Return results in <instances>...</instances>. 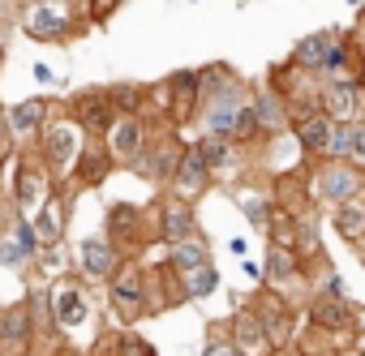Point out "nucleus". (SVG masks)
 Wrapping results in <instances>:
<instances>
[{
    "label": "nucleus",
    "instance_id": "44",
    "mask_svg": "<svg viewBox=\"0 0 365 356\" xmlns=\"http://www.w3.org/2000/svg\"><path fill=\"white\" fill-rule=\"evenodd\" d=\"M5 9H9V0H0V18H5Z\"/></svg>",
    "mask_w": 365,
    "mask_h": 356
},
{
    "label": "nucleus",
    "instance_id": "5",
    "mask_svg": "<svg viewBox=\"0 0 365 356\" xmlns=\"http://www.w3.org/2000/svg\"><path fill=\"white\" fill-rule=\"evenodd\" d=\"M43 296H48V313H52V326L61 330V339L82 335L86 326H95V300H91V288L78 275L52 279Z\"/></svg>",
    "mask_w": 365,
    "mask_h": 356
},
{
    "label": "nucleus",
    "instance_id": "41",
    "mask_svg": "<svg viewBox=\"0 0 365 356\" xmlns=\"http://www.w3.org/2000/svg\"><path fill=\"white\" fill-rule=\"evenodd\" d=\"M241 271H245L254 283H262V266H258V262H250V258H245V262H241Z\"/></svg>",
    "mask_w": 365,
    "mask_h": 356
},
{
    "label": "nucleus",
    "instance_id": "23",
    "mask_svg": "<svg viewBox=\"0 0 365 356\" xmlns=\"http://www.w3.org/2000/svg\"><path fill=\"white\" fill-rule=\"evenodd\" d=\"M163 262H168L180 279H190V275H198L202 266H211V249H207L202 236H190V241H180V245H168Z\"/></svg>",
    "mask_w": 365,
    "mask_h": 356
},
{
    "label": "nucleus",
    "instance_id": "27",
    "mask_svg": "<svg viewBox=\"0 0 365 356\" xmlns=\"http://www.w3.org/2000/svg\"><path fill=\"white\" fill-rule=\"evenodd\" d=\"M146 90L142 86H133V82H116V86H108V103H112V112L116 116H146Z\"/></svg>",
    "mask_w": 365,
    "mask_h": 356
},
{
    "label": "nucleus",
    "instance_id": "14",
    "mask_svg": "<svg viewBox=\"0 0 365 356\" xmlns=\"http://www.w3.org/2000/svg\"><path fill=\"white\" fill-rule=\"evenodd\" d=\"M224 330H228V339L237 343V352H241V356H275V352H279V347H275V339H271V330L262 326V318H258L254 300L237 305Z\"/></svg>",
    "mask_w": 365,
    "mask_h": 356
},
{
    "label": "nucleus",
    "instance_id": "9",
    "mask_svg": "<svg viewBox=\"0 0 365 356\" xmlns=\"http://www.w3.org/2000/svg\"><path fill=\"white\" fill-rule=\"evenodd\" d=\"M180 155H185V142H180V133H176L172 125H163V133L146 137V150H142V159L133 163V172L142 176V181L168 189V185H172V176H176Z\"/></svg>",
    "mask_w": 365,
    "mask_h": 356
},
{
    "label": "nucleus",
    "instance_id": "35",
    "mask_svg": "<svg viewBox=\"0 0 365 356\" xmlns=\"http://www.w3.org/2000/svg\"><path fill=\"white\" fill-rule=\"evenodd\" d=\"M348 163H356L365 172V116L352 125V146H348Z\"/></svg>",
    "mask_w": 365,
    "mask_h": 356
},
{
    "label": "nucleus",
    "instance_id": "19",
    "mask_svg": "<svg viewBox=\"0 0 365 356\" xmlns=\"http://www.w3.org/2000/svg\"><path fill=\"white\" fill-rule=\"evenodd\" d=\"M331 133H335V120L327 116V112H301L297 120H292V137H297V146H301V155H309L314 163L318 159H327V146H331Z\"/></svg>",
    "mask_w": 365,
    "mask_h": 356
},
{
    "label": "nucleus",
    "instance_id": "45",
    "mask_svg": "<svg viewBox=\"0 0 365 356\" xmlns=\"http://www.w3.org/2000/svg\"><path fill=\"white\" fill-rule=\"evenodd\" d=\"M348 5H356V9H361V5H365V0H348Z\"/></svg>",
    "mask_w": 365,
    "mask_h": 356
},
{
    "label": "nucleus",
    "instance_id": "25",
    "mask_svg": "<svg viewBox=\"0 0 365 356\" xmlns=\"http://www.w3.org/2000/svg\"><path fill=\"white\" fill-rule=\"evenodd\" d=\"M112 159H108V150H103V142L99 137H91V146H86V155H82V163H78V181L73 185H103L108 176H112Z\"/></svg>",
    "mask_w": 365,
    "mask_h": 356
},
{
    "label": "nucleus",
    "instance_id": "43",
    "mask_svg": "<svg viewBox=\"0 0 365 356\" xmlns=\"http://www.w3.org/2000/svg\"><path fill=\"white\" fill-rule=\"evenodd\" d=\"M275 356H305V352H292V347H279Z\"/></svg>",
    "mask_w": 365,
    "mask_h": 356
},
{
    "label": "nucleus",
    "instance_id": "26",
    "mask_svg": "<svg viewBox=\"0 0 365 356\" xmlns=\"http://www.w3.org/2000/svg\"><path fill=\"white\" fill-rule=\"evenodd\" d=\"M331 228H335L348 245L365 241V198H352V202L335 206V211H331Z\"/></svg>",
    "mask_w": 365,
    "mask_h": 356
},
{
    "label": "nucleus",
    "instance_id": "32",
    "mask_svg": "<svg viewBox=\"0 0 365 356\" xmlns=\"http://www.w3.org/2000/svg\"><path fill=\"white\" fill-rule=\"evenodd\" d=\"M125 0H82V22H108Z\"/></svg>",
    "mask_w": 365,
    "mask_h": 356
},
{
    "label": "nucleus",
    "instance_id": "2",
    "mask_svg": "<svg viewBox=\"0 0 365 356\" xmlns=\"http://www.w3.org/2000/svg\"><path fill=\"white\" fill-rule=\"evenodd\" d=\"M103 228H108L103 236L116 245L120 258H142L159 241V198H150L146 206H138V202H112Z\"/></svg>",
    "mask_w": 365,
    "mask_h": 356
},
{
    "label": "nucleus",
    "instance_id": "37",
    "mask_svg": "<svg viewBox=\"0 0 365 356\" xmlns=\"http://www.w3.org/2000/svg\"><path fill=\"white\" fill-rule=\"evenodd\" d=\"M18 155V137H14V129H9V120H5V112H0V159H14Z\"/></svg>",
    "mask_w": 365,
    "mask_h": 356
},
{
    "label": "nucleus",
    "instance_id": "10",
    "mask_svg": "<svg viewBox=\"0 0 365 356\" xmlns=\"http://www.w3.org/2000/svg\"><path fill=\"white\" fill-rule=\"evenodd\" d=\"M305 309H309V326H314L318 335H327V339H335V343H348V339H352V330H356V309H352L348 296L314 292Z\"/></svg>",
    "mask_w": 365,
    "mask_h": 356
},
{
    "label": "nucleus",
    "instance_id": "16",
    "mask_svg": "<svg viewBox=\"0 0 365 356\" xmlns=\"http://www.w3.org/2000/svg\"><path fill=\"white\" fill-rule=\"evenodd\" d=\"M35 352V322L26 300L0 309V356H31Z\"/></svg>",
    "mask_w": 365,
    "mask_h": 356
},
{
    "label": "nucleus",
    "instance_id": "13",
    "mask_svg": "<svg viewBox=\"0 0 365 356\" xmlns=\"http://www.w3.org/2000/svg\"><path fill=\"white\" fill-rule=\"evenodd\" d=\"M120 253H116V245L108 241V236H86V241H78V249H73V275L86 283V288H95V283H108L116 271H120Z\"/></svg>",
    "mask_w": 365,
    "mask_h": 356
},
{
    "label": "nucleus",
    "instance_id": "22",
    "mask_svg": "<svg viewBox=\"0 0 365 356\" xmlns=\"http://www.w3.org/2000/svg\"><path fill=\"white\" fill-rule=\"evenodd\" d=\"M31 224H35L39 245H61V241H65V228H69V194L56 189V194L39 206V215H35Z\"/></svg>",
    "mask_w": 365,
    "mask_h": 356
},
{
    "label": "nucleus",
    "instance_id": "39",
    "mask_svg": "<svg viewBox=\"0 0 365 356\" xmlns=\"http://www.w3.org/2000/svg\"><path fill=\"white\" fill-rule=\"evenodd\" d=\"M322 292H331V296H348V288H344L339 275H327V288H322Z\"/></svg>",
    "mask_w": 365,
    "mask_h": 356
},
{
    "label": "nucleus",
    "instance_id": "40",
    "mask_svg": "<svg viewBox=\"0 0 365 356\" xmlns=\"http://www.w3.org/2000/svg\"><path fill=\"white\" fill-rule=\"evenodd\" d=\"M35 82H39V86H52L56 78H52V69H48V65H35Z\"/></svg>",
    "mask_w": 365,
    "mask_h": 356
},
{
    "label": "nucleus",
    "instance_id": "36",
    "mask_svg": "<svg viewBox=\"0 0 365 356\" xmlns=\"http://www.w3.org/2000/svg\"><path fill=\"white\" fill-rule=\"evenodd\" d=\"M14 224H18V206H14L9 194H0V241L14 232Z\"/></svg>",
    "mask_w": 365,
    "mask_h": 356
},
{
    "label": "nucleus",
    "instance_id": "15",
    "mask_svg": "<svg viewBox=\"0 0 365 356\" xmlns=\"http://www.w3.org/2000/svg\"><path fill=\"white\" fill-rule=\"evenodd\" d=\"M211 185H215V176H211L202 150H198L194 142H185V155H180V163H176V176H172L168 194L180 198V202H194V206H198V198H202Z\"/></svg>",
    "mask_w": 365,
    "mask_h": 356
},
{
    "label": "nucleus",
    "instance_id": "28",
    "mask_svg": "<svg viewBox=\"0 0 365 356\" xmlns=\"http://www.w3.org/2000/svg\"><path fill=\"white\" fill-rule=\"evenodd\" d=\"M103 343H108V356H159L138 330H116V335L103 339Z\"/></svg>",
    "mask_w": 365,
    "mask_h": 356
},
{
    "label": "nucleus",
    "instance_id": "4",
    "mask_svg": "<svg viewBox=\"0 0 365 356\" xmlns=\"http://www.w3.org/2000/svg\"><path fill=\"white\" fill-rule=\"evenodd\" d=\"M262 288L275 292L288 309L297 305H309V296L318 292L314 288V275L309 266L292 253V249H279V245H267V262H262Z\"/></svg>",
    "mask_w": 365,
    "mask_h": 356
},
{
    "label": "nucleus",
    "instance_id": "11",
    "mask_svg": "<svg viewBox=\"0 0 365 356\" xmlns=\"http://www.w3.org/2000/svg\"><path fill=\"white\" fill-rule=\"evenodd\" d=\"M318 112H327L335 125H356L365 116V86H361V78H327L318 86Z\"/></svg>",
    "mask_w": 365,
    "mask_h": 356
},
{
    "label": "nucleus",
    "instance_id": "31",
    "mask_svg": "<svg viewBox=\"0 0 365 356\" xmlns=\"http://www.w3.org/2000/svg\"><path fill=\"white\" fill-rule=\"evenodd\" d=\"M35 262H39V271H43V275L61 279V275H65V266H69V258H65V241H61V245H39Z\"/></svg>",
    "mask_w": 365,
    "mask_h": 356
},
{
    "label": "nucleus",
    "instance_id": "34",
    "mask_svg": "<svg viewBox=\"0 0 365 356\" xmlns=\"http://www.w3.org/2000/svg\"><path fill=\"white\" fill-rule=\"evenodd\" d=\"M22 262H31V253L14 241V232L5 236V241H0V266H22Z\"/></svg>",
    "mask_w": 365,
    "mask_h": 356
},
{
    "label": "nucleus",
    "instance_id": "42",
    "mask_svg": "<svg viewBox=\"0 0 365 356\" xmlns=\"http://www.w3.org/2000/svg\"><path fill=\"white\" fill-rule=\"evenodd\" d=\"M48 356H82V352H73V347H56V352H48Z\"/></svg>",
    "mask_w": 365,
    "mask_h": 356
},
{
    "label": "nucleus",
    "instance_id": "30",
    "mask_svg": "<svg viewBox=\"0 0 365 356\" xmlns=\"http://www.w3.org/2000/svg\"><path fill=\"white\" fill-rule=\"evenodd\" d=\"M215 288H220V271H215V262L185 279V296H190V300H207V296H215Z\"/></svg>",
    "mask_w": 365,
    "mask_h": 356
},
{
    "label": "nucleus",
    "instance_id": "21",
    "mask_svg": "<svg viewBox=\"0 0 365 356\" xmlns=\"http://www.w3.org/2000/svg\"><path fill=\"white\" fill-rule=\"evenodd\" d=\"M5 120H9V129H14V137H18V142H35V137L43 133V125L52 120V99L31 95V99H22V103L5 108Z\"/></svg>",
    "mask_w": 365,
    "mask_h": 356
},
{
    "label": "nucleus",
    "instance_id": "20",
    "mask_svg": "<svg viewBox=\"0 0 365 356\" xmlns=\"http://www.w3.org/2000/svg\"><path fill=\"white\" fill-rule=\"evenodd\" d=\"M275 194V211H284V215H292V219H309V206H314V198H309V167L305 172H284V176H275V185H271Z\"/></svg>",
    "mask_w": 365,
    "mask_h": 356
},
{
    "label": "nucleus",
    "instance_id": "33",
    "mask_svg": "<svg viewBox=\"0 0 365 356\" xmlns=\"http://www.w3.org/2000/svg\"><path fill=\"white\" fill-rule=\"evenodd\" d=\"M348 146H352V125H335L331 146H327V159H348Z\"/></svg>",
    "mask_w": 365,
    "mask_h": 356
},
{
    "label": "nucleus",
    "instance_id": "6",
    "mask_svg": "<svg viewBox=\"0 0 365 356\" xmlns=\"http://www.w3.org/2000/svg\"><path fill=\"white\" fill-rule=\"evenodd\" d=\"M309 198H314V206H327V211H335L352 198H365V172L348 159H318L309 167Z\"/></svg>",
    "mask_w": 365,
    "mask_h": 356
},
{
    "label": "nucleus",
    "instance_id": "38",
    "mask_svg": "<svg viewBox=\"0 0 365 356\" xmlns=\"http://www.w3.org/2000/svg\"><path fill=\"white\" fill-rule=\"evenodd\" d=\"M202 356H241V352H237V343L228 335H211V343L202 347Z\"/></svg>",
    "mask_w": 365,
    "mask_h": 356
},
{
    "label": "nucleus",
    "instance_id": "47",
    "mask_svg": "<svg viewBox=\"0 0 365 356\" xmlns=\"http://www.w3.org/2000/svg\"><path fill=\"white\" fill-rule=\"evenodd\" d=\"M361 356H365V352H361Z\"/></svg>",
    "mask_w": 365,
    "mask_h": 356
},
{
    "label": "nucleus",
    "instance_id": "24",
    "mask_svg": "<svg viewBox=\"0 0 365 356\" xmlns=\"http://www.w3.org/2000/svg\"><path fill=\"white\" fill-rule=\"evenodd\" d=\"M194 146L202 150V159H207V167H211V176L220 181V176H232L237 172V142H228V137H215V133H202V137H194Z\"/></svg>",
    "mask_w": 365,
    "mask_h": 356
},
{
    "label": "nucleus",
    "instance_id": "17",
    "mask_svg": "<svg viewBox=\"0 0 365 356\" xmlns=\"http://www.w3.org/2000/svg\"><path fill=\"white\" fill-rule=\"evenodd\" d=\"M194 228H198L194 202H180V198H172V194L159 198V241H163V245H180V241L198 236Z\"/></svg>",
    "mask_w": 365,
    "mask_h": 356
},
{
    "label": "nucleus",
    "instance_id": "1",
    "mask_svg": "<svg viewBox=\"0 0 365 356\" xmlns=\"http://www.w3.org/2000/svg\"><path fill=\"white\" fill-rule=\"evenodd\" d=\"M86 146H91V133H86L69 112H56V116L43 125V133L35 137V155L48 163L56 189H69V185L78 181V163H82Z\"/></svg>",
    "mask_w": 365,
    "mask_h": 356
},
{
    "label": "nucleus",
    "instance_id": "29",
    "mask_svg": "<svg viewBox=\"0 0 365 356\" xmlns=\"http://www.w3.org/2000/svg\"><path fill=\"white\" fill-rule=\"evenodd\" d=\"M241 211H245V219H250V228H258V232H267V228H271V219H275V198H258V194H241Z\"/></svg>",
    "mask_w": 365,
    "mask_h": 356
},
{
    "label": "nucleus",
    "instance_id": "46",
    "mask_svg": "<svg viewBox=\"0 0 365 356\" xmlns=\"http://www.w3.org/2000/svg\"><path fill=\"white\" fill-rule=\"evenodd\" d=\"M0 167H5V159H0Z\"/></svg>",
    "mask_w": 365,
    "mask_h": 356
},
{
    "label": "nucleus",
    "instance_id": "18",
    "mask_svg": "<svg viewBox=\"0 0 365 356\" xmlns=\"http://www.w3.org/2000/svg\"><path fill=\"white\" fill-rule=\"evenodd\" d=\"M69 116H73L91 137H103L108 125L116 120V112H112V103H108V86H103V90H82V95H73V99H69Z\"/></svg>",
    "mask_w": 365,
    "mask_h": 356
},
{
    "label": "nucleus",
    "instance_id": "12",
    "mask_svg": "<svg viewBox=\"0 0 365 356\" xmlns=\"http://www.w3.org/2000/svg\"><path fill=\"white\" fill-rule=\"evenodd\" d=\"M146 137H150L146 116H116L99 142H103V150H108V159L116 167H133L142 159V150H146Z\"/></svg>",
    "mask_w": 365,
    "mask_h": 356
},
{
    "label": "nucleus",
    "instance_id": "3",
    "mask_svg": "<svg viewBox=\"0 0 365 356\" xmlns=\"http://www.w3.org/2000/svg\"><path fill=\"white\" fill-rule=\"evenodd\" d=\"M18 26L35 43H69L86 22H82V9H73L69 0H22Z\"/></svg>",
    "mask_w": 365,
    "mask_h": 356
},
{
    "label": "nucleus",
    "instance_id": "7",
    "mask_svg": "<svg viewBox=\"0 0 365 356\" xmlns=\"http://www.w3.org/2000/svg\"><path fill=\"white\" fill-rule=\"evenodd\" d=\"M52 194H56V181H52L48 163H43L35 150L14 155V185H9V198H14L18 215H22V219H35L39 206H43Z\"/></svg>",
    "mask_w": 365,
    "mask_h": 356
},
{
    "label": "nucleus",
    "instance_id": "8",
    "mask_svg": "<svg viewBox=\"0 0 365 356\" xmlns=\"http://www.w3.org/2000/svg\"><path fill=\"white\" fill-rule=\"evenodd\" d=\"M108 305H112L120 326H133L150 313L146 309V262L142 258H125L120 271L108 279Z\"/></svg>",
    "mask_w": 365,
    "mask_h": 356
}]
</instances>
